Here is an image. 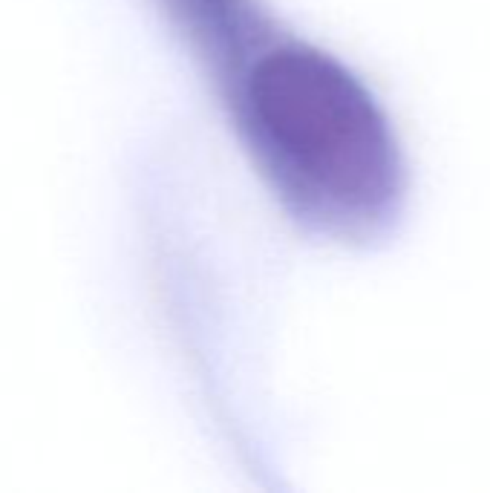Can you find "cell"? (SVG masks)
Masks as SVG:
<instances>
[{
	"label": "cell",
	"mask_w": 490,
	"mask_h": 493,
	"mask_svg": "<svg viewBox=\"0 0 490 493\" xmlns=\"http://www.w3.org/2000/svg\"><path fill=\"white\" fill-rule=\"evenodd\" d=\"M237 119L286 208L346 242L395 231L406 162L386 110L346 64L294 41H257L234 67Z\"/></svg>",
	"instance_id": "cell-1"
}]
</instances>
